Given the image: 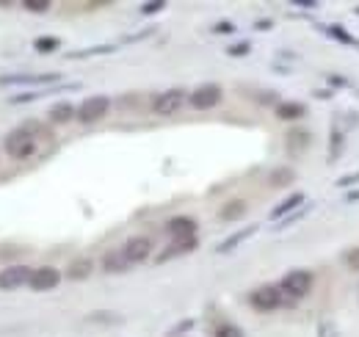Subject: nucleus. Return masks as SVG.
I'll list each match as a JSON object with an SVG mask.
<instances>
[{"instance_id": "nucleus-3", "label": "nucleus", "mask_w": 359, "mask_h": 337, "mask_svg": "<svg viewBox=\"0 0 359 337\" xmlns=\"http://www.w3.org/2000/svg\"><path fill=\"white\" fill-rule=\"evenodd\" d=\"M108 108H111V100L105 94H91L78 105V122L81 125H94L108 114Z\"/></svg>"}, {"instance_id": "nucleus-23", "label": "nucleus", "mask_w": 359, "mask_h": 337, "mask_svg": "<svg viewBox=\"0 0 359 337\" xmlns=\"http://www.w3.org/2000/svg\"><path fill=\"white\" fill-rule=\"evenodd\" d=\"M166 8V0H149V3H141V14H147V17H152V14H158V11H163Z\"/></svg>"}, {"instance_id": "nucleus-10", "label": "nucleus", "mask_w": 359, "mask_h": 337, "mask_svg": "<svg viewBox=\"0 0 359 337\" xmlns=\"http://www.w3.org/2000/svg\"><path fill=\"white\" fill-rule=\"evenodd\" d=\"M122 252H125V257L130 260V263H144L149 254H152V241L147 238V235H135V238H130L125 246H122Z\"/></svg>"}, {"instance_id": "nucleus-25", "label": "nucleus", "mask_w": 359, "mask_h": 337, "mask_svg": "<svg viewBox=\"0 0 359 337\" xmlns=\"http://www.w3.org/2000/svg\"><path fill=\"white\" fill-rule=\"evenodd\" d=\"M216 337H246V335H243V329H241V326H235V324H224V326H219V329H216Z\"/></svg>"}, {"instance_id": "nucleus-17", "label": "nucleus", "mask_w": 359, "mask_h": 337, "mask_svg": "<svg viewBox=\"0 0 359 337\" xmlns=\"http://www.w3.org/2000/svg\"><path fill=\"white\" fill-rule=\"evenodd\" d=\"M91 268H94V263H91L89 257H78V260H72V263H69L67 277H69V279H75V282H83V279H89L91 277Z\"/></svg>"}, {"instance_id": "nucleus-18", "label": "nucleus", "mask_w": 359, "mask_h": 337, "mask_svg": "<svg viewBox=\"0 0 359 337\" xmlns=\"http://www.w3.org/2000/svg\"><path fill=\"white\" fill-rule=\"evenodd\" d=\"M276 114H279V119L293 122V119H302L304 117V105L302 103H279L276 105Z\"/></svg>"}, {"instance_id": "nucleus-32", "label": "nucleus", "mask_w": 359, "mask_h": 337, "mask_svg": "<svg viewBox=\"0 0 359 337\" xmlns=\"http://www.w3.org/2000/svg\"><path fill=\"white\" fill-rule=\"evenodd\" d=\"M329 84H332V86H346L348 81H343V75H329Z\"/></svg>"}, {"instance_id": "nucleus-4", "label": "nucleus", "mask_w": 359, "mask_h": 337, "mask_svg": "<svg viewBox=\"0 0 359 337\" xmlns=\"http://www.w3.org/2000/svg\"><path fill=\"white\" fill-rule=\"evenodd\" d=\"M222 86L219 84H202L196 86L191 94H188V105L196 108V111H208V108H216L222 103Z\"/></svg>"}, {"instance_id": "nucleus-27", "label": "nucleus", "mask_w": 359, "mask_h": 337, "mask_svg": "<svg viewBox=\"0 0 359 337\" xmlns=\"http://www.w3.org/2000/svg\"><path fill=\"white\" fill-rule=\"evenodd\" d=\"M340 150H343V133L334 127V130H332V158H337Z\"/></svg>"}, {"instance_id": "nucleus-13", "label": "nucleus", "mask_w": 359, "mask_h": 337, "mask_svg": "<svg viewBox=\"0 0 359 337\" xmlns=\"http://www.w3.org/2000/svg\"><path fill=\"white\" fill-rule=\"evenodd\" d=\"M130 260L125 257L122 249H111V252L102 254V271L105 274H125V271H130Z\"/></svg>"}, {"instance_id": "nucleus-14", "label": "nucleus", "mask_w": 359, "mask_h": 337, "mask_svg": "<svg viewBox=\"0 0 359 337\" xmlns=\"http://www.w3.org/2000/svg\"><path fill=\"white\" fill-rule=\"evenodd\" d=\"M255 232H257V224H252V227H243V230L232 232L229 238H224V241H222V244L216 246V252H219V254H229L232 249H238V246H241L243 241H249V238H252Z\"/></svg>"}, {"instance_id": "nucleus-34", "label": "nucleus", "mask_w": 359, "mask_h": 337, "mask_svg": "<svg viewBox=\"0 0 359 337\" xmlns=\"http://www.w3.org/2000/svg\"><path fill=\"white\" fill-rule=\"evenodd\" d=\"M357 14H359V6H357Z\"/></svg>"}, {"instance_id": "nucleus-26", "label": "nucleus", "mask_w": 359, "mask_h": 337, "mask_svg": "<svg viewBox=\"0 0 359 337\" xmlns=\"http://www.w3.org/2000/svg\"><path fill=\"white\" fill-rule=\"evenodd\" d=\"M290 180H293V171H287V168L271 174V185H285V183H290Z\"/></svg>"}, {"instance_id": "nucleus-28", "label": "nucleus", "mask_w": 359, "mask_h": 337, "mask_svg": "<svg viewBox=\"0 0 359 337\" xmlns=\"http://www.w3.org/2000/svg\"><path fill=\"white\" fill-rule=\"evenodd\" d=\"M249 50H252V44L249 42H238V44H232L226 53H229V55H235V58H241V55H246Z\"/></svg>"}, {"instance_id": "nucleus-30", "label": "nucleus", "mask_w": 359, "mask_h": 337, "mask_svg": "<svg viewBox=\"0 0 359 337\" xmlns=\"http://www.w3.org/2000/svg\"><path fill=\"white\" fill-rule=\"evenodd\" d=\"M346 265H348V268H354V271H359V249L346 254Z\"/></svg>"}, {"instance_id": "nucleus-16", "label": "nucleus", "mask_w": 359, "mask_h": 337, "mask_svg": "<svg viewBox=\"0 0 359 337\" xmlns=\"http://www.w3.org/2000/svg\"><path fill=\"white\" fill-rule=\"evenodd\" d=\"M304 205V194H290L287 199H282L273 211H271V221H279V218H290V211L302 208Z\"/></svg>"}, {"instance_id": "nucleus-1", "label": "nucleus", "mask_w": 359, "mask_h": 337, "mask_svg": "<svg viewBox=\"0 0 359 337\" xmlns=\"http://www.w3.org/2000/svg\"><path fill=\"white\" fill-rule=\"evenodd\" d=\"M3 150L11 161H25L36 152V136H34V127H14L6 141H3Z\"/></svg>"}, {"instance_id": "nucleus-29", "label": "nucleus", "mask_w": 359, "mask_h": 337, "mask_svg": "<svg viewBox=\"0 0 359 337\" xmlns=\"http://www.w3.org/2000/svg\"><path fill=\"white\" fill-rule=\"evenodd\" d=\"M213 34H219V37L235 34V25H232V22H226V20H222V22H216V25H213Z\"/></svg>"}, {"instance_id": "nucleus-11", "label": "nucleus", "mask_w": 359, "mask_h": 337, "mask_svg": "<svg viewBox=\"0 0 359 337\" xmlns=\"http://www.w3.org/2000/svg\"><path fill=\"white\" fill-rule=\"evenodd\" d=\"M196 246H199L196 235H194V238H177V241H172L163 252L155 257V263H166V260H175V257H182V254H191Z\"/></svg>"}, {"instance_id": "nucleus-6", "label": "nucleus", "mask_w": 359, "mask_h": 337, "mask_svg": "<svg viewBox=\"0 0 359 337\" xmlns=\"http://www.w3.org/2000/svg\"><path fill=\"white\" fill-rule=\"evenodd\" d=\"M185 103H188L185 88H166L163 94H158V97H155L152 108H155V114H161V117H172V114L180 111Z\"/></svg>"}, {"instance_id": "nucleus-33", "label": "nucleus", "mask_w": 359, "mask_h": 337, "mask_svg": "<svg viewBox=\"0 0 359 337\" xmlns=\"http://www.w3.org/2000/svg\"><path fill=\"white\" fill-rule=\"evenodd\" d=\"M296 6H299V8H315L318 3H315V0H296Z\"/></svg>"}, {"instance_id": "nucleus-31", "label": "nucleus", "mask_w": 359, "mask_h": 337, "mask_svg": "<svg viewBox=\"0 0 359 337\" xmlns=\"http://www.w3.org/2000/svg\"><path fill=\"white\" fill-rule=\"evenodd\" d=\"M354 183H359V171L357 174H348V177H340V180H337L340 188H348V185H354Z\"/></svg>"}, {"instance_id": "nucleus-12", "label": "nucleus", "mask_w": 359, "mask_h": 337, "mask_svg": "<svg viewBox=\"0 0 359 337\" xmlns=\"http://www.w3.org/2000/svg\"><path fill=\"white\" fill-rule=\"evenodd\" d=\"M166 232L177 241V238H194L196 235V218L191 216H175L166 221Z\"/></svg>"}, {"instance_id": "nucleus-5", "label": "nucleus", "mask_w": 359, "mask_h": 337, "mask_svg": "<svg viewBox=\"0 0 359 337\" xmlns=\"http://www.w3.org/2000/svg\"><path fill=\"white\" fill-rule=\"evenodd\" d=\"M282 301H285V298H282L279 285H260L257 291L249 293V304H252L257 312H273Z\"/></svg>"}, {"instance_id": "nucleus-24", "label": "nucleus", "mask_w": 359, "mask_h": 337, "mask_svg": "<svg viewBox=\"0 0 359 337\" xmlns=\"http://www.w3.org/2000/svg\"><path fill=\"white\" fill-rule=\"evenodd\" d=\"M22 8L34 11V14H45V11H50V0H25Z\"/></svg>"}, {"instance_id": "nucleus-8", "label": "nucleus", "mask_w": 359, "mask_h": 337, "mask_svg": "<svg viewBox=\"0 0 359 337\" xmlns=\"http://www.w3.org/2000/svg\"><path fill=\"white\" fill-rule=\"evenodd\" d=\"M58 282H61V271L53 268V265H42V268H34L28 285H31V291H36V293H47V291L58 288Z\"/></svg>"}, {"instance_id": "nucleus-20", "label": "nucleus", "mask_w": 359, "mask_h": 337, "mask_svg": "<svg viewBox=\"0 0 359 337\" xmlns=\"http://www.w3.org/2000/svg\"><path fill=\"white\" fill-rule=\"evenodd\" d=\"M114 50H116V44H97V47H86V50H75L67 58H89V55H97V53H114Z\"/></svg>"}, {"instance_id": "nucleus-9", "label": "nucleus", "mask_w": 359, "mask_h": 337, "mask_svg": "<svg viewBox=\"0 0 359 337\" xmlns=\"http://www.w3.org/2000/svg\"><path fill=\"white\" fill-rule=\"evenodd\" d=\"M58 72H42V75H0V86H55Z\"/></svg>"}, {"instance_id": "nucleus-7", "label": "nucleus", "mask_w": 359, "mask_h": 337, "mask_svg": "<svg viewBox=\"0 0 359 337\" xmlns=\"http://www.w3.org/2000/svg\"><path fill=\"white\" fill-rule=\"evenodd\" d=\"M31 274H34V268H28V265H8V268H3L0 271V291L8 293V291H17V288L28 285Z\"/></svg>"}, {"instance_id": "nucleus-15", "label": "nucleus", "mask_w": 359, "mask_h": 337, "mask_svg": "<svg viewBox=\"0 0 359 337\" xmlns=\"http://www.w3.org/2000/svg\"><path fill=\"white\" fill-rule=\"evenodd\" d=\"M50 122H55V125H67V122H72L75 117H78V108L72 105V103H67V100H58V103H53V108H50Z\"/></svg>"}, {"instance_id": "nucleus-19", "label": "nucleus", "mask_w": 359, "mask_h": 337, "mask_svg": "<svg viewBox=\"0 0 359 337\" xmlns=\"http://www.w3.org/2000/svg\"><path fill=\"white\" fill-rule=\"evenodd\" d=\"M246 216V202H241V199H235V202H226L222 213H219V218L222 221H235V218H243Z\"/></svg>"}, {"instance_id": "nucleus-2", "label": "nucleus", "mask_w": 359, "mask_h": 337, "mask_svg": "<svg viewBox=\"0 0 359 337\" xmlns=\"http://www.w3.org/2000/svg\"><path fill=\"white\" fill-rule=\"evenodd\" d=\"M279 291H282V296H287V298H304V296L313 291V271H307V268L287 271L282 277V282H279Z\"/></svg>"}, {"instance_id": "nucleus-22", "label": "nucleus", "mask_w": 359, "mask_h": 337, "mask_svg": "<svg viewBox=\"0 0 359 337\" xmlns=\"http://www.w3.org/2000/svg\"><path fill=\"white\" fill-rule=\"evenodd\" d=\"M326 31H329V37H332V39H337V42H343V44H354V37H351V34H348L346 28H340V25H329Z\"/></svg>"}, {"instance_id": "nucleus-21", "label": "nucleus", "mask_w": 359, "mask_h": 337, "mask_svg": "<svg viewBox=\"0 0 359 337\" xmlns=\"http://www.w3.org/2000/svg\"><path fill=\"white\" fill-rule=\"evenodd\" d=\"M61 47V42L55 39V37H39L36 42H34V50L36 53H55Z\"/></svg>"}]
</instances>
